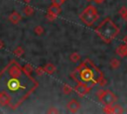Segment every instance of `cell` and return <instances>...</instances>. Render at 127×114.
I'll return each mask as SVG.
<instances>
[{"label":"cell","instance_id":"83f0119b","mask_svg":"<svg viewBox=\"0 0 127 114\" xmlns=\"http://www.w3.org/2000/svg\"><path fill=\"white\" fill-rule=\"evenodd\" d=\"M3 48H4V43L0 40V50H1V49H3Z\"/></svg>","mask_w":127,"mask_h":114},{"label":"cell","instance_id":"7c38bea8","mask_svg":"<svg viewBox=\"0 0 127 114\" xmlns=\"http://www.w3.org/2000/svg\"><path fill=\"white\" fill-rule=\"evenodd\" d=\"M120 64H121L120 60L117 59V58H115V57L114 58H111V60L109 61V65H110V67L112 69H117L120 66Z\"/></svg>","mask_w":127,"mask_h":114},{"label":"cell","instance_id":"52a82bcc","mask_svg":"<svg viewBox=\"0 0 127 114\" xmlns=\"http://www.w3.org/2000/svg\"><path fill=\"white\" fill-rule=\"evenodd\" d=\"M79 108H80V103L76 99H71L66 103V109L71 113L77 112Z\"/></svg>","mask_w":127,"mask_h":114},{"label":"cell","instance_id":"277c9868","mask_svg":"<svg viewBox=\"0 0 127 114\" xmlns=\"http://www.w3.org/2000/svg\"><path fill=\"white\" fill-rule=\"evenodd\" d=\"M79 19L84 25L92 26L99 19V14L97 12V9L93 5H88L79 14Z\"/></svg>","mask_w":127,"mask_h":114},{"label":"cell","instance_id":"30bf717a","mask_svg":"<svg viewBox=\"0 0 127 114\" xmlns=\"http://www.w3.org/2000/svg\"><path fill=\"white\" fill-rule=\"evenodd\" d=\"M48 12L53 13V14L56 15V16H59V15L62 13V8H61V6L52 3V4L49 6V8H48Z\"/></svg>","mask_w":127,"mask_h":114},{"label":"cell","instance_id":"f1b7e54d","mask_svg":"<svg viewBox=\"0 0 127 114\" xmlns=\"http://www.w3.org/2000/svg\"><path fill=\"white\" fill-rule=\"evenodd\" d=\"M24 1H25V2H27V3H28V2H30V1H31V0H24Z\"/></svg>","mask_w":127,"mask_h":114},{"label":"cell","instance_id":"ac0fdd59","mask_svg":"<svg viewBox=\"0 0 127 114\" xmlns=\"http://www.w3.org/2000/svg\"><path fill=\"white\" fill-rule=\"evenodd\" d=\"M34 33H35L37 36H42V35H44V33H45V29L43 28V26L38 25V26H36V27L34 28Z\"/></svg>","mask_w":127,"mask_h":114},{"label":"cell","instance_id":"cb8c5ba5","mask_svg":"<svg viewBox=\"0 0 127 114\" xmlns=\"http://www.w3.org/2000/svg\"><path fill=\"white\" fill-rule=\"evenodd\" d=\"M52 3L56 4V5H59V6H62L64 3V0H52Z\"/></svg>","mask_w":127,"mask_h":114},{"label":"cell","instance_id":"8992f818","mask_svg":"<svg viewBox=\"0 0 127 114\" xmlns=\"http://www.w3.org/2000/svg\"><path fill=\"white\" fill-rule=\"evenodd\" d=\"M73 90L76 92V94L79 97H83V96H85L91 90V88L89 86H87L86 84H84V83H77L73 87Z\"/></svg>","mask_w":127,"mask_h":114},{"label":"cell","instance_id":"8fae6325","mask_svg":"<svg viewBox=\"0 0 127 114\" xmlns=\"http://www.w3.org/2000/svg\"><path fill=\"white\" fill-rule=\"evenodd\" d=\"M44 69H45V72H46V73H48V74H53V73L56 72L57 67H56V65L53 64V63H47V64L44 65Z\"/></svg>","mask_w":127,"mask_h":114},{"label":"cell","instance_id":"d6986e66","mask_svg":"<svg viewBox=\"0 0 127 114\" xmlns=\"http://www.w3.org/2000/svg\"><path fill=\"white\" fill-rule=\"evenodd\" d=\"M62 90H63V93H64V94L68 95V94H70V93L72 92L73 88H72L71 86H69L68 84H64V86H63Z\"/></svg>","mask_w":127,"mask_h":114},{"label":"cell","instance_id":"6da1fadb","mask_svg":"<svg viewBox=\"0 0 127 114\" xmlns=\"http://www.w3.org/2000/svg\"><path fill=\"white\" fill-rule=\"evenodd\" d=\"M38 81L27 74L22 66L12 59L0 71V93L10 99V107L16 109L38 87Z\"/></svg>","mask_w":127,"mask_h":114},{"label":"cell","instance_id":"7402d4cb","mask_svg":"<svg viewBox=\"0 0 127 114\" xmlns=\"http://www.w3.org/2000/svg\"><path fill=\"white\" fill-rule=\"evenodd\" d=\"M103 112H105V113H114L113 105H104Z\"/></svg>","mask_w":127,"mask_h":114},{"label":"cell","instance_id":"d4e9b609","mask_svg":"<svg viewBox=\"0 0 127 114\" xmlns=\"http://www.w3.org/2000/svg\"><path fill=\"white\" fill-rule=\"evenodd\" d=\"M48 113H59V110H58L56 107H51V108L48 110Z\"/></svg>","mask_w":127,"mask_h":114},{"label":"cell","instance_id":"4fadbf2b","mask_svg":"<svg viewBox=\"0 0 127 114\" xmlns=\"http://www.w3.org/2000/svg\"><path fill=\"white\" fill-rule=\"evenodd\" d=\"M23 12H24V14L26 16H32L34 14V12H35V9L32 6H30V5H26L23 8Z\"/></svg>","mask_w":127,"mask_h":114},{"label":"cell","instance_id":"e0dca14e","mask_svg":"<svg viewBox=\"0 0 127 114\" xmlns=\"http://www.w3.org/2000/svg\"><path fill=\"white\" fill-rule=\"evenodd\" d=\"M69 59H70V61H72V62H77V61L80 60V55H79L78 53L74 52V53H72V54L69 56Z\"/></svg>","mask_w":127,"mask_h":114},{"label":"cell","instance_id":"ffe728a7","mask_svg":"<svg viewBox=\"0 0 127 114\" xmlns=\"http://www.w3.org/2000/svg\"><path fill=\"white\" fill-rule=\"evenodd\" d=\"M113 109H114V113H115V114H121V113L124 112L122 106L119 105V104H115V105H113Z\"/></svg>","mask_w":127,"mask_h":114},{"label":"cell","instance_id":"5b68a950","mask_svg":"<svg viewBox=\"0 0 127 114\" xmlns=\"http://www.w3.org/2000/svg\"><path fill=\"white\" fill-rule=\"evenodd\" d=\"M96 95L103 105H113L117 101V96L109 89H100L96 92Z\"/></svg>","mask_w":127,"mask_h":114},{"label":"cell","instance_id":"3957f363","mask_svg":"<svg viewBox=\"0 0 127 114\" xmlns=\"http://www.w3.org/2000/svg\"><path fill=\"white\" fill-rule=\"evenodd\" d=\"M96 35L106 44H110L120 33V29L111 20L110 17L104 18L100 24L94 29Z\"/></svg>","mask_w":127,"mask_h":114},{"label":"cell","instance_id":"ba28073f","mask_svg":"<svg viewBox=\"0 0 127 114\" xmlns=\"http://www.w3.org/2000/svg\"><path fill=\"white\" fill-rule=\"evenodd\" d=\"M115 52H116V55L119 56L120 57H122V58L126 57H127V44H125V43L121 44L120 46H118L116 48Z\"/></svg>","mask_w":127,"mask_h":114},{"label":"cell","instance_id":"44dd1931","mask_svg":"<svg viewBox=\"0 0 127 114\" xmlns=\"http://www.w3.org/2000/svg\"><path fill=\"white\" fill-rule=\"evenodd\" d=\"M57 17H58V16H56V15H54L53 13H50V12H47V14H46V19H47L49 22L55 21V20L57 19Z\"/></svg>","mask_w":127,"mask_h":114},{"label":"cell","instance_id":"f546056e","mask_svg":"<svg viewBox=\"0 0 127 114\" xmlns=\"http://www.w3.org/2000/svg\"><path fill=\"white\" fill-rule=\"evenodd\" d=\"M86 1H93V0H86Z\"/></svg>","mask_w":127,"mask_h":114},{"label":"cell","instance_id":"7a4b0ae2","mask_svg":"<svg viewBox=\"0 0 127 114\" xmlns=\"http://www.w3.org/2000/svg\"><path fill=\"white\" fill-rule=\"evenodd\" d=\"M70 77L76 83H84L90 88L98 84L103 87L107 84V80L104 77L103 72L89 59L85 58L75 69L70 72Z\"/></svg>","mask_w":127,"mask_h":114},{"label":"cell","instance_id":"4dcf8cb0","mask_svg":"<svg viewBox=\"0 0 127 114\" xmlns=\"http://www.w3.org/2000/svg\"><path fill=\"white\" fill-rule=\"evenodd\" d=\"M64 2H65V1H66V0H64Z\"/></svg>","mask_w":127,"mask_h":114},{"label":"cell","instance_id":"4316f807","mask_svg":"<svg viewBox=\"0 0 127 114\" xmlns=\"http://www.w3.org/2000/svg\"><path fill=\"white\" fill-rule=\"evenodd\" d=\"M122 41H123V43H125V44H127V35L123 37V39H122Z\"/></svg>","mask_w":127,"mask_h":114},{"label":"cell","instance_id":"9a60e30c","mask_svg":"<svg viewBox=\"0 0 127 114\" xmlns=\"http://www.w3.org/2000/svg\"><path fill=\"white\" fill-rule=\"evenodd\" d=\"M118 14L122 17V19H123L124 21H126V22H127V8H126L125 6H122V7L119 9Z\"/></svg>","mask_w":127,"mask_h":114},{"label":"cell","instance_id":"9c48e42d","mask_svg":"<svg viewBox=\"0 0 127 114\" xmlns=\"http://www.w3.org/2000/svg\"><path fill=\"white\" fill-rule=\"evenodd\" d=\"M21 19H22V17H21V15L18 13V12H16V11H14V12H12L10 15H9V21L12 23V24H18L20 21H21Z\"/></svg>","mask_w":127,"mask_h":114},{"label":"cell","instance_id":"2e32d148","mask_svg":"<svg viewBox=\"0 0 127 114\" xmlns=\"http://www.w3.org/2000/svg\"><path fill=\"white\" fill-rule=\"evenodd\" d=\"M22 68H23V70H24L27 74H32V72H33V70H34L33 65H32L31 63H25V64L22 66Z\"/></svg>","mask_w":127,"mask_h":114},{"label":"cell","instance_id":"5bb4252c","mask_svg":"<svg viewBox=\"0 0 127 114\" xmlns=\"http://www.w3.org/2000/svg\"><path fill=\"white\" fill-rule=\"evenodd\" d=\"M24 53H25V51H24V49H23L21 46L16 47V48L14 49V51H13V54H14V55H15L17 57H22V56L24 55Z\"/></svg>","mask_w":127,"mask_h":114},{"label":"cell","instance_id":"484cf974","mask_svg":"<svg viewBox=\"0 0 127 114\" xmlns=\"http://www.w3.org/2000/svg\"><path fill=\"white\" fill-rule=\"evenodd\" d=\"M93 1H94L96 4H101V3H103L105 0H93Z\"/></svg>","mask_w":127,"mask_h":114},{"label":"cell","instance_id":"603a6c76","mask_svg":"<svg viewBox=\"0 0 127 114\" xmlns=\"http://www.w3.org/2000/svg\"><path fill=\"white\" fill-rule=\"evenodd\" d=\"M35 72H36V74H37V75H39V76H42V75L45 73V69H44V66H38V67H36V69H35Z\"/></svg>","mask_w":127,"mask_h":114}]
</instances>
